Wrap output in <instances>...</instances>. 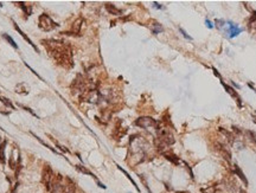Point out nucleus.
Wrapping results in <instances>:
<instances>
[{
    "mask_svg": "<svg viewBox=\"0 0 256 193\" xmlns=\"http://www.w3.org/2000/svg\"><path fill=\"white\" fill-rule=\"evenodd\" d=\"M42 43L59 65L67 68L72 67V51L67 43L54 39L42 41Z\"/></svg>",
    "mask_w": 256,
    "mask_h": 193,
    "instance_id": "obj_1",
    "label": "nucleus"
},
{
    "mask_svg": "<svg viewBox=\"0 0 256 193\" xmlns=\"http://www.w3.org/2000/svg\"><path fill=\"white\" fill-rule=\"evenodd\" d=\"M156 132H158V140L161 142V143H164L165 146H171V145H173L174 142H176V140H174V136H173V134H172V132H171L170 129H167V128H156Z\"/></svg>",
    "mask_w": 256,
    "mask_h": 193,
    "instance_id": "obj_2",
    "label": "nucleus"
},
{
    "mask_svg": "<svg viewBox=\"0 0 256 193\" xmlns=\"http://www.w3.org/2000/svg\"><path fill=\"white\" fill-rule=\"evenodd\" d=\"M38 24L39 28H42L43 31H52L58 26V24L55 23L50 15H48L46 13H43L39 15L38 18Z\"/></svg>",
    "mask_w": 256,
    "mask_h": 193,
    "instance_id": "obj_3",
    "label": "nucleus"
},
{
    "mask_svg": "<svg viewBox=\"0 0 256 193\" xmlns=\"http://www.w3.org/2000/svg\"><path fill=\"white\" fill-rule=\"evenodd\" d=\"M42 177H43V182L46 186V190L48 191H51V185H52V181H54V178H55V174H54L52 168L49 165L44 166Z\"/></svg>",
    "mask_w": 256,
    "mask_h": 193,
    "instance_id": "obj_4",
    "label": "nucleus"
},
{
    "mask_svg": "<svg viewBox=\"0 0 256 193\" xmlns=\"http://www.w3.org/2000/svg\"><path fill=\"white\" fill-rule=\"evenodd\" d=\"M135 126H138L140 128H145V129L146 128H158V122L149 116H142L135 121Z\"/></svg>",
    "mask_w": 256,
    "mask_h": 193,
    "instance_id": "obj_5",
    "label": "nucleus"
},
{
    "mask_svg": "<svg viewBox=\"0 0 256 193\" xmlns=\"http://www.w3.org/2000/svg\"><path fill=\"white\" fill-rule=\"evenodd\" d=\"M222 85L224 87V89H225V91H227L228 94L230 95V96L232 97V98H235L236 100V103H237V106L240 107V108H242V102H241V97H240V95L235 91V89H232L231 87H229L228 84H225V83L222 81Z\"/></svg>",
    "mask_w": 256,
    "mask_h": 193,
    "instance_id": "obj_6",
    "label": "nucleus"
},
{
    "mask_svg": "<svg viewBox=\"0 0 256 193\" xmlns=\"http://www.w3.org/2000/svg\"><path fill=\"white\" fill-rule=\"evenodd\" d=\"M217 148H218V152L221 154V156L224 160H227V161L230 162V160H231V153L229 151V148H227L225 146H223L222 143H217Z\"/></svg>",
    "mask_w": 256,
    "mask_h": 193,
    "instance_id": "obj_7",
    "label": "nucleus"
},
{
    "mask_svg": "<svg viewBox=\"0 0 256 193\" xmlns=\"http://www.w3.org/2000/svg\"><path fill=\"white\" fill-rule=\"evenodd\" d=\"M82 24H83V19H82V18H78V19L72 24V28H71V31L69 33H71L72 36H74V34H80Z\"/></svg>",
    "mask_w": 256,
    "mask_h": 193,
    "instance_id": "obj_8",
    "label": "nucleus"
},
{
    "mask_svg": "<svg viewBox=\"0 0 256 193\" xmlns=\"http://www.w3.org/2000/svg\"><path fill=\"white\" fill-rule=\"evenodd\" d=\"M218 132H219L221 134H223V135L227 138L228 142H229L230 145H232V143L235 142V135H234L231 132L227 130V129H225V128H223V127H219V128H218Z\"/></svg>",
    "mask_w": 256,
    "mask_h": 193,
    "instance_id": "obj_9",
    "label": "nucleus"
},
{
    "mask_svg": "<svg viewBox=\"0 0 256 193\" xmlns=\"http://www.w3.org/2000/svg\"><path fill=\"white\" fill-rule=\"evenodd\" d=\"M14 28H15V31H18V32H19V34H20V36H21V37H23V38H24L25 41H28V44H30V45H31V46H32V47H33V49H34V50H36L37 52H39V51H38V49H37V46H36V45H34V44L32 43V41H31V39L28 38V36H26V34H25V33H24V32H23V31L20 30V28H19V26H18V25H17L15 23H14Z\"/></svg>",
    "mask_w": 256,
    "mask_h": 193,
    "instance_id": "obj_10",
    "label": "nucleus"
},
{
    "mask_svg": "<svg viewBox=\"0 0 256 193\" xmlns=\"http://www.w3.org/2000/svg\"><path fill=\"white\" fill-rule=\"evenodd\" d=\"M106 10L108 11V13L113 14V15H120V14H122V11L120 8H117L116 6H114L113 4H109V2L106 4Z\"/></svg>",
    "mask_w": 256,
    "mask_h": 193,
    "instance_id": "obj_11",
    "label": "nucleus"
},
{
    "mask_svg": "<svg viewBox=\"0 0 256 193\" xmlns=\"http://www.w3.org/2000/svg\"><path fill=\"white\" fill-rule=\"evenodd\" d=\"M229 31H230V37H236L237 34H240L242 32V28H240L237 25H235L234 23H229Z\"/></svg>",
    "mask_w": 256,
    "mask_h": 193,
    "instance_id": "obj_12",
    "label": "nucleus"
},
{
    "mask_svg": "<svg viewBox=\"0 0 256 193\" xmlns=\"http://www.w3.org/2000/svg\"><path fill=\"white\" fill-rule=\"evenodd\" d=\"M162 154H164V156H165L169 161H171L172 164L179 165V158H178L176 154H173V153H171V152H164Z\"/></svg>",
    "mask_w": 256,
    "mask_h": 193,
    "instance_id": "obj_13",
    "label": "nucleus"
},
{
    "mask_svg": "<svg viewBox=\"0 0 256 193\" xmlns=\"http://www.w3.org/2000/svg\"><path fill=\"white\" fill-rule=\"evenodd\" d=\"M234 172L236 173V175H238V178L242 180V182L245 185V186H248V180H247V178H245V175H244V173L242 172V169L238 167L237 165L234 166Z\"/></svg>",
    "mask_w": 256,
    "mask_h": 193,
    "instance_id": "obj_14",
    "label": "nucleus"
},
{
    "mask_svg": "<svg viewBox=\"0 0 256 193\" xmlns=\"http://www.w3.org/2000/svg\"><path fill=\"white\" fill-rule=\"evenodd\" d=\"M15 91L18 94H28V88L26 87L25 83H19L15 87Z\"/></svg>",
    "mask_w": 256,
    "mask_h": 193,
    "instance_id": "obj_15",
    "label": "nucleus"
},
{
    "mask_svg": "<svg viewBox=\"0 0 256 193\" xmlns=\"http://www.w3.org/2000/svg\"><path fill=\"white\" fill-rule=\"evenodd\" d=\"M151 30H152V32H153L154 34H158V33H160V32L164 31L162 26H161L159 23H156V21H153V24L151 25Z\"/></svg>",
    "mask_w": 256,
    "mask_h": 193,
    "instance_id": "obj_16",
    "label": "nucleus"
},
{
    "mask_svg": "<svg viewBox=\"0 0 256 193\" xmlns=\"http://www.w3.org/2000/svg\"><path fill=\"white\" fill-rule=\"evenodd\" d=\"M5 147H6V141H2L0 145V162L5 164Z\"/></svg>",
    "mask_w": 256,
    "mask_h": 193,
    "instance_id": "obj_17",
    "label": "nucleus"
},
{
    "mask_svg": "<svg viewBox=\"0 0 256 193\" xmlns=\"http://www.w3.org/2000/svg\"><path fill=\"white\" fill-rule=\"evenodd\" d=\"M76 169H77V171H80V172H81V173H83V174H88V175H90V177H93V178H94V179H95V180L97 179V178H96V177H95V175H94V174H93V173H91L90 171H88V169L85 168L84 166H80V165H77V166H76Z\"/></svg>",
    "mask_w": 256,
    "mask_h": 193,
    "instance_id": "obj_18",
    "label": "nucleus"
},
{
    "mask_svg": "<svg viewBox=\"0 0 256 193\" xmlns=\"http://www.w3.org/2000/svg\"><path fill=\"white\" fill-rule=\"evenodd\" d=\"M117 168H119V169H120V171H121V172H122V173H123V174H125V175H126V177H127L128 178V180H129V181H130V182H132V184H133V185H134V187H135V188H136V191H138V192H140V188H139V187H138V186H136V182H135V181H134V180L132 179V177H130V175H129V174H128L127 172H126V171H125V169H123V168H122V167H120V166L117 165Z\"/></svg>",
    "mask_w": 256,
    "mask_h": 193,
    "instance_id": "obj_19",
    "label": "nucleus"
},
{
    "mask_svg": "<svg viewBox=\"0 0 256 193\" xmlns=\"http://www.w3.org/2000/svg\"><path fill=\"white\" fill-rule=\"evenodd\" d=\"M15 4H18V5H21L20 7L24 10V12H25V14H26V17L31 15V13H32V6L25 5V2H15Z\"/></svg>",
    "mask_w": 256,
    "mask_h": 193,
    "instance_id": "obj_20",
    "label": "nucleus"
},
{
    "mask_svg": "<svg viewBox=\"0 0 256 193\" xmlns=\"http://www.w3.org/2000/svg\"><path fill=\"white\" fill-rule=\"evenodd\" d=\"M0 101H1L6 107H8V108H11V109H14V106L12 104V102H11L8 98H6V97H4V96H0Z\"/></svg>",
    "mask_w": 256,
    "mask_h": 193,
    "instance_id": "obj_21",
    "label": "nucleus"
},
{
    "mask_svg": "<svg viewBox=\"0 0 256 193\" xmlns=\"http://www.w3.org/2000/svg\"><path fill=\"white\" fill-rule=\"evenodd\" d=\"M2 37H4V39H5V41H7L10 44H11V46H13L14 49H18V45L15 44V41H14L13 39H12L8 34H7V33H4V34H2Z\"/></svg>",
    "mask_w": 256,
    "mask_h": 193,
    "instance_id": "obj_22",
    "label": "nucleus"
},
{
    "mask_svg": "<svg viewBox=\"0 0 256 193\" xmlns=\"http://www.w3.org/2000/svg\"><path fill=\"white\" fill-rule=\"evenodd\" d=\"M245 135H247V138L249 139L251 142H254L256 145V135L254 132H250V130H248V132H245Z\"/></svg>",
    "mask_w": 256,
    "mask_h": 193,
    "instance_id": "obj_23",
    "label": "nucleus"
},
{
    "mask_svg": "<svg viewBox=\"0 0 256 193\" xmlns=\"http://www.w3.org/2000/svg\"><path fill=\"white\" fill-rule=\"evenodd\" d=\"M202 193H216V187L215 186H208V188H202Z\"/></svg>",
    "mask_w": 256,
    "mask_h": 193,
    "instance_id": "obj_24",
    "label": "nucleus"
},
{
    "mask_svg": "<svg viewBox=\"0 0 256 193\" xmlns=\"http://www.w3.org/2000/svg\"><path fill=\"white\" fill-rule=\"evenodd\" d=\"M19 106H20V107H21L23 109H25V110H26V111H28V113H30L31 115H33L34 117H37V119H39V117L37 116V114H36V113H34V111H33V110H32L31 108H28V107H26V106H23V104H19Z\"/></svg>",
    "mask_w": 256,
    "mask_h": 193,
    "instance_id": "obj_25",
    "label": "nucleus"
},
{
    "mask_svg": "<svg viewBox=\"0 0 256 193\" xmlns=\"http://www.w3.org/2000/svg\"><path fill=\"white\" fill-rule=\"evenodd\" d=\"M139 178L141 179V181H142V184L145 185V187H146V190L148 191V192L151 193V190H149V187H148V185H147V181H146V179L143 178V175H139Z\"/></svg>",
    "mask_w": 256,
    "mask_h": 193,
    "instance_id": "obj_26",
    "label": "nucleus"
},
{
    "mask_svg": "<svg viewBox=\"0 0 256 193\" xmlns=\"http://www.w3.org/2000/svg\"><path fill=\"white\" fill-rule=\"evenodd\" d=\"M179 30H180V32H182V34H183V36H184L185 38H186V39H189V41H191V39H192V38H191V37H190V36H189V34H187V33H186V32H185L184 30H183V28H179Z\"/></svg>",
    "mask_w": 256,
    "mask_h": 193,
    "instance_id": "obj_27",
    "label": "nucleus"
},
{
    "mask_svg": "<svg viewBox=\"0 0 256 193\" xmlns=\"http://www.w3.org/2000/svg\"><path fill=\"white\" fill-rule=\"evenodd\" d=\"M232 129H234V133H235V134H237V135H241L242 134V130L240 129V128H237V127H235V126H234V127H232Z\"/></svg>",
    "mask_w": 256,
    "mask_h": 193,
    "instance_id": "obj_28",
    "label": "nucleus"
},
{
    "mask_svg": "<svg viewBox=\"0 0 256 193\" xmlns=\"http://www.w3.org/2000/svg\"><path fill=\"white\" fill-rule=\"evenodd\" d=\"M56 145H57V147H58V148H59V149H61L62 152H64V153H69V151H68V149H67L65 147H63V146H61V145H58V143H56Z\"/></svg>",
    "mask_w": 256,
    "mask_h": 193,
    "instance_id": "obj_29",
    "label": "nucleus"
},
{
    "mask_svg": "<svg viewBox=\"0 0 256 193\" xmlns=\"http://www.w3.org/2000/svg\"><path fill=\"white\" fill-rule=\"evenodd\" d=\"M205 24H206V26H208L209 28H213L212 23H211V21H210L209 19H206V20H205Z\"/></svg>",
    "mask_w": 256,
    "mask_h": 193,
    "instance_id": "obj_30",
    "label": "nucleus"
},
{
    "mask_svg": "<svg viewBox=\"0 0 256 193\" xmlns=\"http://www.w3.org/2000/svg\"><path fill=\"white\" fill-rule=\"evenodd\" d=\"M153 5H154V7H156V8H160V10L162 8V6H161L160 4H158L156 1H154V2H153Z\"/></svg>",
    "mask_w": 256,
    "mask_h": 193,
    "instance_id": "obj_31",
    "label": "nucleus"
},
{
    "mask_svg": "<svg viewBox=\"0 0 256 193\" xmlns=\"http://www.w3.org/2000/svg\"><path fill=\"white\" fill-rule=\"evenodd\" d=\"M96 182H97V185H99L100 187H101V188H106V186H104V185H103V184H102V182H100L99 180L96 179Z\"/></svg>",
    "mask_w": 256,
    "mask_h": 193,
    "instance_id": "obj_32",
    "label": "nucleus"
},
{
    "mask_svg": "<svg viewBox=\"0 0 256 193\" xmlns=\"http://www.w3.org/2000/svg\"><path fill=\"white\" fill-rule=\"evenodd\" d=\"M253 121H254V123H256V116L255 115H253Z\"/></svg>",
    "mask_w": 256,
    "mask_h": 193,
    "instance_id": "obj_33",
    "label": "nucleus"
},
{
    "mask_svg": "<svg viewBox=\"0 0 256 193\" xmlns=\"http://www.w3.org/2000/svg\"><path fill=\"white\" fill-rule=\"evenodd\" d=\"M253 25H254V28H256V23H254V24H253Z\"/></svg>",
    "mask_w": 256,
    "mask_h": 193,
    "instance_id": "obj_34",
    "label": "nucleus"
},
{
    "mask_svg": "<svg viewBox=\"0 0 256 193\" xmlns=\"http://www.w3.org/2000/svg\"><path fill=\"white\" fill-rule=\"evenodd\" d=\"M178 193H190V192H178Z\"/></svg>",
    "mask_w": 256,
    "mask_h": 193,
    "instance_id": "obj_35",
    "label": "nucleus"
},
{
    "mask_svg": "<svg viewBox=\"0 0 256 193\" xmlns=\"http://www.w3.org/2000/svg\"><path fill=\"white\" fill-rule=\"evenodd\" d=\"M0 7H1V2H0Z\"/></svg>",
    "mask_w": 256,
    "mask_h": 193,
    "instance_id": "obj_36",
    "label": "nucleus"
}]
</instances>
